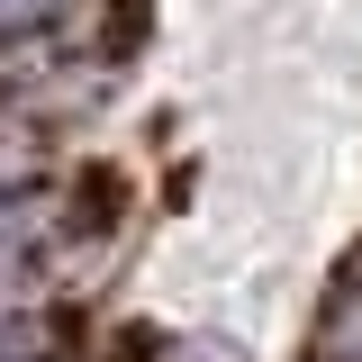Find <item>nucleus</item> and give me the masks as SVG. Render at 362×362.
<instances>
[]
</instances>
